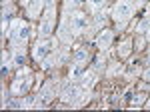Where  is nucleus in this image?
<instances>
[{
	"label": "nucleus",
	"instance_id": "18",
	"mask_svg": "<svg viewBox=\"0 0 150 112\" xmlns=\"http://www.w3.org/2000/svg\"><path fill=\"white\" fill-rule=\"evenodd\" d=\"M54 4H56V0H44V6H46V10H54Z\"/></svg>",
	"mask_w": 150,
	"mask_h": 112
},
{
	"label": "nucleus",
	"instance_id": "13",
	"mask_svg": "<svg viewBox=\"0 0 150 112\" xmlns=\"http://www.w3.org/2000/svg\"><path fill=\"white\" fill-rule=\"evenodd\" d=\"M74 60H76V62H84V60H88V50H86V48H78V50L74 52Z\"/></svg>",
	"mask_w": 150,
	"mask_h": 112
},
{
	"label": "nucleus",
	"instance_id": "10",
	"mask_svg": "<svg viewBox=\"0 0 150 112\" xmlns=\"http://www.w3.org/2000/svg\"><path fill=\"white\" fill-rule=\"evenodd\" d=\"M80 84H82V88H92L94 86V74H82Z\"/></svg>",
	"mask_w": 150,
	"mask_h": 112
},
{
	"label": "nucleus",
	"instance_id": "5",
	"mask_svg": "<svg viewBox=\"0 0 150 112\" xmlns=\"http://www.w3.org/2000/svg\"><path fill=\"white\" fill-rule=\"evenodd\" d=\"M28 36H30V26H28V24H22V26L18 28V32L12 36V44H14V48L18 50L20 44L24 46V42L28 40Z\"/></svg>",
	"mask_w": 150,
	"mask_h": 112
},
{
	"label": "nucleus",
	"instance_id": "17",
	"mask_svg": "<svg viewBox=\"0 0 150 112\" xmlns=\"http://www.w3.org/2000/svg\"><path fill=\"white\" fill-rule=\"evenodd\" d=\"M146 28H150V18H144V20L140 22V26H138V32H144Z\"/></svg>",
	"mask_w": 150,
	"mask_h": 112
},
{
	"label": "nucleus",
	"instance_id": "12",
	"mask_svg": "<svg viewBox=\"0 0 150 112\" xmlns=\"http://www.w3.org/2000/svg\"><path fill=\"white\" fill-rule=\"evenodd\" d=\"M12 62H14V66H16V68H22L24 66V52L20 50V48L14 52V60H12Z\"/></svg>",
	"mask_w": 150,
	"mask_h": 112
},
{
	"label": "nucleus",
	"instance_id": "22",
	"mask_svg": "<svg viewBox=\"0 0 150 112\" xmlns=\"http://www.w3.org/2000/svg\"><path fill=\"white\" fill-rule=\"evenodd\" d=\"M146 38H148V40H150V28H148V30H146Z\"/></svg>",
	"mask_w": 150,
	"mask_h": 112
},
{
	"label": "nucleus",
	"instance_id": "6",
	"mask_svg": "<svg viewBox=\"0 0 150 112\" xmlns=\"http://www.w3.org/2000/svg\"><path fill=\"white\" fill-rule=\"evenodd\" d=\"M52 12L54 10H48L46 16L42 18V22H40V36H48L52 32Z\"/></svg>",
	"mask_w": 150,
	"mask_h": 112
},
{
	"label": "nucleus",
	"instance_id": "21",
	"mask_svg": "<svg viewBox=\"0 0 150 112\" xmlns=\"http://www.w3.org/2000/svg\"><path fill=\"white\" fill-rule=\"evenodd\" d=\"M144 80H150V68L146 70V72H144Z\"/></svg>",
	"mask_w": 150,
	"mask_h": 112
},
{
	"label": "nucleus",
	"instance_id": "2",
	"mask_svg": "<svg viewBox=\"0 0 150 112\" xmlns=\"http://www.w3.org/2000/svg\"><path fill=\"white\" fill-rule=\"evenodd\" d=\"M88 28V18H86V14L84 12H74L72 14V18H70V30L72 32H84Z\"/></svg>",
	"mask_w": 150,
	"mask_h": 112
},
{
	"label": "nucleus",
	"instance_id": "15",
	"mask_svg": "<svg viewBox=\"0 0 150 112\" xmlns=\"http://www.w3.org/2000/svg\"><path fill=\"white\" fill-rule=\"evenodd\" d=\"M144 100H146V94H138V96L132 98V106H134V108H136V106H142Z\"/></svg>",
	"mask_w": 150,
	"mask_h": 112
},
{
	"label": "nucleus",
	"instance_id": "11",
	"mask_svg": "<svg viewBox=\"0 0 150 112\" xmlns=\"http://www.w3.org/2000/svg\"><path fill=\"white\" fill-rule=\"evenodd\" d=\"M82 74H84V68H82L80 62H78V64H74V66H72V70H70V80H78Z\"/></svg>",
	"mask_w": 150,
	"mask_h": 112
},
{
	"label": "nucleus",
	"instance_id": "24",
	"mask_svg": "<svg viewBox=\"0 0 150 112\" xmlns=\"http://www.w3.org/2000/svg\"><path fill=\"white\" fill-rule=\"evenodd\" d=\"M144 2H146V0H138V4H144Z\"/></svg>",
	"mask_w": 150,
	"mask_h": 112
},
{
	"label": "nucleus",
	"instance_id": "1",
	"mask_svg": "<svg viewBox=\"0 0 150 112\" xmlns=\"http://www.w3.org/2000/svg\"><path fill=\"white\" fill-rule=\"evenodd\" d=\"M134 14V6H132V2L130 0H118L114 6V20L118 22H126L128 18Z\"/></svg>",
	"mask_w": 150,
	"mask_h": 112
},
{
	"label": "nucleus",
	"instance_id": "23",
	"mask_svg": "<svg viewBox=\"0 0 150 112\" xmlns=\"http://www.w3.org/2000/svg\"><path fill=\"white\" fill-rule=\"evenodd\" d=\"M20 2H22V4H30V0H20Z\"/></svg>",
	"mask_w": 150,
	"mask_h": 112
},
{
	"label": "nucleus",
	"instance_id": "14",
	"mask_svg": "<svg viewBox=\"0 0 150 112\" xmlns=\"http://www.w3.org/2000/svg\"><path fill=\"white\" fill-rule=\"evenodd\" d=\"M36 104H38V100L34 96H26L22 100V108H36Z\"/></svg>",
	"mask_w": 150,
	"mask_h": 112
},
{
	"label": "nucleus",
	"instance_id": "19",
	"mask_svg": "<svg viewBox=\"0 0 150 112\" xmlns=\"http://www.w3.org/2000/svg\"><path fill=\"white\" fill-rule=\"evenodd\" d=\"M128 52H130V44L126 42V44H122V50H120V54H122V56H126Z\"/></svg>",
	"mask_w": 150,
	"mask_h": 112
},
{
	"label": "nucleus",
	"instance_id": "8",
	"mask_svg": "<svg viewBox=\"0 0 150 112\" xmlns=\"http://www.w3.org/2000/svg\"><path fill=\"white\" fill-rule=\"evenodd\" d=\"M42 6H44V0H30V4H28V16L30 18H38Z\"/></svg>",
	"mask_w": 150,
	"mask_h": 112
},
{
	"label": "nucleus",
	"instance_id": "16",
	"mask_svg": "<svg viewBox=\"0 0 150 112\" xmlns=\"http://www.w3.org/2000/svg\"><path fill=\"white\" fill-rule=\"evenodd\" d=\"M88 4H90L92 10H100V8L104 6V0H88Z\"/></svg>",
	"mask_w": 150,
	"mask_h": 112
},
{
	"label": "nucleus",
	"instance_id": "3",
	"mask_svg": "<svg viewBox=\"0 0 150 112\" xmlns=\"http://www.w3.org/2000/svg\"><path fill=\"white\" fill-rule=\"evenodd\" d=\"M52 46H54V42H52V40H42V42H36L34 48H32V56H34L36 60H44V58L52 52Z\"/></svg>",
	"mask_w": 150,
	"mask_h": 112
},
{
	"label": "nucleus",
	"instance_id": "9",
	"mask_svg": "<svg viewBox=\"0 0 150 112\" xmlns=\"http://www.w3.org/2000/svg\"><path fill=\"white\" fill-rule=\"evenodd\" d=\"M112 42V32L110 30H104V32L98 34V38H96V44L100 46V48H108Z\"/></svg>",
	"mask_w": 150,
	"mask_h": 112
},
{
	"label": "nucleus",
	"instance_id": "4",
	"mask_svg": "<svg viewBox=\"0 0 150 112\" xmlns=\"http://www.w3.org/2000/svg\"><path fill=\"white\" fill-rule=\"evenodd\" d=\"M78 98H80V88L76 84H72V82H66L64 84V90H62V100L74 104Z\"/></svg>",
	"mask_w": 150,
	"mask_h": 112
},
{
	"label": "nucleus",
	"instance_id": "20",
	"mask_svg": "<svg viewBox=\"0 0 150 112\" xmlns=\"http://www.w3.org/2000/svg\"><path fill=\"white\" fill-rule=\"evenodd\" d=\"M50 66H52V60H44V64H42V68H44V70H48Z\"/></svg>",
	"mask_w": 150,
	"mask_h": 112
},
{
	"label": "nucleus",
	"instance_id": "7",
	"mask_svg": "<svg viewBox=\"0 0 150 112\" xmlns=\"http://www.w3.org/2000/svg\"><path fill=\"white\" fill-rule=\"evenodd\" d=\"M52 98H54V86H52V84H46L44 88L40 90V96H38V100H40L42 104H44V106H46V104L52 100Z\"/></svg>",
	"mask_w": 150,
	"mask_h": 112
}]
</instances>
